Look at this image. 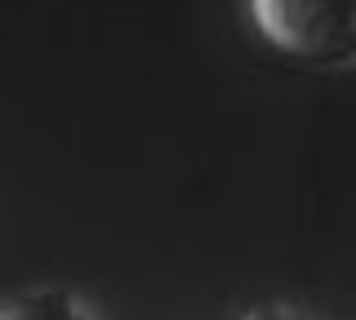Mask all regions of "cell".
I'll use <instances>...</instances> for the list:
<instances>
[{
    "mask_svg": "<svg viewBox=\"0 0 356 320\" xmlns=\"http://www.w3.org/2000/svg\"><path fill=\"white\" fill-rule=\"evenodd\" d=\"M259 36L303 67L356 62V0H250Z\"/></svg>",
    "mask_w": 356,
    "mask_h": 320,
    "instance_id": "obj_1",
    "label": "cell"
},
{
    "mask_svg": "<svg viewBox=\"0 0 356 320\" xmlns=\"http://www.w3.org/2000/svg\"><path fill=\"white\" fill-rule=\"evenodd\" d=\"M0 320H94V316H89V307L72 289L31 285V289L0 298Z\"/></svg>",
    "mask_w": 356,
    "mask_h": 320,
    "instance_id": "obj_2",
    "label": "cell"
},
{
    "mask_svg": "<svg viewBox=\"0 0 356 320\" xmlns=\"http://www.w3.org/2000/svg\"><path fill=\"white\" fill-rule=\"evenodd\" d=\"M245 320H312V316H303L298 307H285V303H263L254 312H245Z\"/></svg>",
    "mask_w": 356,
    "mask_h": 320,
    "instance_id": "obj_3",
    "label": "cell"
}]
</instances>
